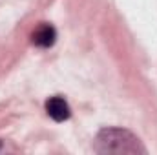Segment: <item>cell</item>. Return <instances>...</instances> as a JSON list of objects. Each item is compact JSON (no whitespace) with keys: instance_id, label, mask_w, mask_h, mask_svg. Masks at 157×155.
<instances>
[{"instance_id":"obj_1","label":"cell","mask_w":157,"mask_h":155,"mask_svg":"<svg viewBox=\"0 0 157 155\" xmlns=\"http://www.w3.org/2000/svg\"><path fill=\"white\" fill-rule=\"evenodd\" d=\"M93 150L97 153H146V148L143 146L141 139L133 135L130 130L124 128H102L97 137Z\"/></svg>"},{"instance_id":"obj_2","label":"cell","mask_w":157,"mask_h":155,"mask_svg":"<svg viewBox=\"0 0 157 155\" xmlns=\"http://www.w3.org/2000/svg\"><path fill=\"white\" fill-rule=\"evenodd\" d=\"M46 112H48V115L51 117L53 120H57V122L68 120V119L71 117V108H70V104L66 102V99H62V97H59V95L49 97V99L46 100Z\"/></svg>"},{"instance_id":"obj_3","label":"cell","mask_w":157,"mask_h":155,"mask_svg":"<svg viewBox=\"0 0 157 155\" xmlns=\"http://www.w3.org/2000/svg\"><path fill=\"white\" fill-rule=\"evenodd\" d=\"M33 44L39 46V47H51L55 42H57V29L51 26V24H40L39 28L33 31L31 35Z\"/></svg>"},{"instance_id":"obj_4","label":"cell","mask_w":157,"mask_h":155,"mask_svg":"<svg viewBox=\"0 0 157 155\" xmlns=\"http://www.w3.org/2000/svg\"><path fill=\"white\" fill-rule=\"evenodd\" d=\"M0 152H2V141H0Z\"/></svg>"}]
</instances>
